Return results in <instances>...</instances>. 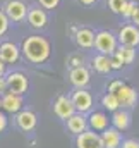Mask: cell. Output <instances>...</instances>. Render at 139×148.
<instances>
[{
    "instance_id": "cell-1",
    "label": "cell",
    "mask_w": 139,
    "mask_h": 148,
    "mask_svg": "<svg viewBox=\"0 0 139 148\" xmlns=\"http://www.w3.org/2000/svg\"><path fill=\"white\" fill-rule=\"evenodd\" d=\"M22 53L33 64H43L50 57V43L43 36H29L22 41Z\"/></svg>"
},
{
    "instance_id": "cell-2",
    "label": "cell",
    "mask_w": 139,
    "mask_h": 148,
    "mask_svg": "<svg viewBox=\"0 0 139 148\" xmlns=\"http://www.w3.org/2000/svg\"><path fill=\"white\" fill-rule=\"evenodd\" d=\"M108 91L113 93L119 100V105L124 107V109H132L136 103H138V91L131 86H127L125 83L115 79L108 84Z\"/></svg>"
},
{
    "instance_id": "cell-3",
    "label": "cell",
    "mask_w": 139,
    "mask_h": 148,
    "mask_svg": "<svg viewBox=\"0 0 139 148\" xmlns=\"http://www.w3.org/2000/svg\"><path fill=\"white\" fill-rule=\"evenodd\" d=\"M95 47L98 48L100 53L112 55L115 52V48L119 47V41H117V38L113 36V33H110V31H100L98 35H95Z\"/></svg>"
},
{
    "instance_id": "cell-4",
    "label": "cell",
    "mask_w": 139,
    "mask_h": 148,
    "mask_svg": "<svg viewBox=\"0 0 139 148\" xmlns=\"http://www.w3.org/2000/svg\"><path fill=\"white\" fill-rule=\"evenodd\" d=\"M7 91L14 95H24L28 91V77L21 73H12L5 77Z\"/></svg>"
},
{
    "instance_id": "cell-5",
    "label": "cell",
    "mask_w": 139,
    "mask_h": 148,
    "mask_svg": "<svg viewBox=\"0 0 139 148\" xmlns=\"http://www.w3.org/2000/svg\"><path fill=\"white\" fill-rule=\"evenodd\" d=\"M76 147L77 148H103L102 136L96 131H82L76 138Z\"/></svg>"
},
{
    "instance_id": "cell-6",
    "label": "cell",
    "mask_w": 139,
    "mask_h": 148,
    "mask_svg": "<svg viewBox=\"0 0 139 148\" xmlns=\"http://www.w3.org/2000/svg\"><path fill=\"white\" fill-rule=\"evenodd\" d=\"M3 12H5V16L9 17V21L12 19V21L19 23V21H22V19L26 17L28 7H26L21 0H9V2L5 3V7H3Z\"/></svg>"
},
{
    "instance_id": "cell-7",
    "label": "cell",
    "mask_w": 139,
    "mask_h": 148,
    "mask_svg": "<svg viewBox=\"0 0 139 148\" xmlns=\"http://www.w3.org/2000/svg\"><path fill=\"white\" fill-rule=\"evenodd\" d=\"M70 102H72V105H74V110L79 112V114L88 112L89 109H91V105H93V98H91V95H89L88 91L81 90V88H79L77 91L72 93Z\"/></svg>"
},
{
    "instance_id": "cell-8",
    "label": "cell",
    "mask_w": 139,
    "mask_h": 148,
    "mask_svg": "<svg viewBox=\"0 0 139 148\" xmlns=\"http://www.w3.org/2000/svg\"><path fill=\"white\" fill-rule=\"evenodd\" d=\"M120 45H127V47H138L139 45V29L138 26L134 24H127V26H122L120 31H119V40Z\"/></svg>"
},
{
    "instance_id": "cell-9",
    "label": "cell",
    "mask_w": 139,
    "mask_h": 148,
    "mask_svg": "<svg viewBox=\"0 0 139 148\" xmlns=\"http://www.w3.org/2000/svg\"><path fill=\"white\" fill-rule=\"evenodd\" d=\"M16 124H17V127L21 131L29 133V131H33L36 127L38 117H36L35 112H31V110H19L17 115H16Z\"/></svg>"
},
{
    "instance_id": "cell-10",
    "label": "cell",
    "mask_w": 139,
    "mask_h": 148,
    "mask_svg": "<svg viewBox=\"0 0 139 148\" xmlns=\"http://www.w3.org/2000/svg\"><path fill=\"white\" fill-rule=\"evenodd\" d=\"M21 50L16 43L12 41H5L0 45V60H3L5 64H16L19 60Z\"/></svg>"
},
{
    "instance_id": "cell-11",
    "label": "cell",
    "mask_w": 139,
    "mask_h": 148,
    "mask_svg": "<svg viewBox=\"0 0 139 148\" xmlns=\"http://www.w3.org/2000/svg\"><path fill=\"white\" fill-rule=\"evenodd\" d=\"M0 107L5 112L17 114L22 109V95H14V93H3L0 98Z\"/></svg>"
},
{
    "instance_id": "cell-12",
    "label": "cell",
    "mask_w": 139,
    "mask_h": 148,
    "mask_svg": "<svg viewBox=\"0 0 139 148\" xmlns=\"http://www.w3.org/2000/svg\"><path fill=\"white\" fill-rule=\"evenodd\" d=\"M53 112H55V115L59 119L67 121L76 110H74V105H72L70 98H67V97H59L55 100V103H53Z\"/></svg>"
},
{
    "instance_id": "cell-13",
    "label": "cell",
    "mask_w": 139,
    "mask_h": 148,
    "mask_svg": "<svg viewBox=\"0 0 139 148\" xmlns=\"http://www.w3.org/2000/svg\"><path fill=\"white\" fill-rule=\"evenodd\" d=\"M102 141H103V148H120L122 138H120V131H117L115 127H106L102 131Z\"/></svg>"
},
{
    "instance_id": "cell-14",
    "label": "cell",
    "mask_w": 139,
    "mask_h": 148,
    "mask_svg": "<svg viewBox=\"0 0 139 148\" xmlns=\"http://www.w3.org/2000/svg\"><path fill=\"white\" fill-rule=\"evenodd\" d=\"M26 16H28V23H29L33 28H36V29H43V28L46 26L48 17H46V12H45L43 9H40V7L29 9Z\"/></svg>"
},
{
    "instance_id": "cell-15",
    "label": "cell",
    "mask_w": 139,
    "mask_h": 148,
    "mask_svg": "<svg viewBox=\"0 0 139 148\" xmlns=\"http://www.w3.org/2000/svg\"><path fill=\"white\" fill-rule=\"evenodd\" d=\"M67 129H69L72 134H79V133L86 131V129H88V121H86V117H84L82 114H79V112H74L69 119H67Z\"/></svg>"
},
{
    "instance_id": "cell-16",
    "label": "cell",
    "mask_w": 139,
    "mask_h": 148,
    "mask_svg": "<svg viewBox=\"0 0 139 148\" xmlns=\"http://www.w3.org/2000/svg\"><path fill=\"white\" fill-rule=\"evenodd\" d=\"M70 77V83L74 84V86H77V88H84L88 83H89V71L86 69V67H82V66H77V67H74L69 74Z\"/></svg>"
},
{
    "instance_id": "cell-17",
    "label": "cell",
    "mask_w": 139,
    "mask_h": 148,
    "mask_svg": "<svg viewBox=\"0 0 139 148\" xmlns=\"http://www.w3.org/2000/svg\"><path fill=\"white\" fill-rule=\"evenodd\" d=\"M88 126L91 127V131H105L106 127H108V117H106V114H103V112H93L88 119Z\"/></svg>"
},
{
    "instance_id": "cell-18",
    "label": "cell",
    "mask_w": 139,
    "mask_h": 148,
    "mask_svg": "<svg viewBox=\"0 0 139 148\" xmlns=\"http://www.w3.org/2000/svg\"><path fill=\"white\" fill-rule=\"evenodd\" d=\"M76 43L81 48H91L95 45V33L89 28H81L76 31Z\"/></svg>"
},
{
    "instance_id": "cell-19",
    "label": "cell",
    "mask_w": 139,
    "mask_h": 148,
    "mask_svg": "<svg viewBox=\"0 0 139 148\" xmlns=\"http://www.w3.org/2000/svg\"><path fill=\"white\" fill-rule=\"evenodd\" d=\"M112 124L117 131H125L131 124V115L125 110H115L112 115Z\"/></svg>"
},
{
    "instance_id": "cell-20",
    "label": "cell",
    "mask_w": 139,
    "mask_h": 148,
    "mask_svg": "<svg viewBox=\"0 0 139 148\" xmlns=\"http://www.w3.org/2000/svg\"><path fill=\"white\" fill-rule=\"evenodd\" d=\"M113 55H117V57L122 60V64L125 66V64H131V62L136 59V50H134V47L120 45V47H117V48H115Z\"/></svg>"
},
{
    "instance_id": "cell-21",
    "label": "cell",
    "mask_w": 139,
    "mask_h": 148,
    "mask_svg": "<svg viewBox=\"0 0 139 148\" xmlns=\"http://www.w3.org/2000/svg\"><path fill=\"white\" fill-rule=\"evenodd\" d=\"M93 67H95V71L100 74H108L112 71V66H110V57L108 55H103V53H100L98 57H95L93 59Z\"/></svg>"
},
{
    "instance_id": "cell-22",
    "label": "cell",
    "mask_w": 139,
    "mask_h": 148,
    "mask_svg": "<svg viewBox=\"0 0 139 148\" xmlns=\"http://www.w3.org/2000/svg\"><path fill=\"white\" fill-rule=\"evenodd\" d=\"M102 105H103L108 112H115V110H119V109H120L117 97H115L113 93H110V91H108L106 95H103V98H102Z\"/></svg>"
},
{
    "instance_id": "cell-23",
    "label": "cell",
    "mask_w": 139,
    "mask_h": 148,
    "mask_svg": "<svg viewBox=\"0 0 139 148\" xmlns=\"http://www.w3.org/2000/svg\"><path fill=\"white\" fill-rule=\"evenodd\" d=\"M125 2H127V0H108V5H110V9H112L115 14H120L122 9H124V5H125Z\"/></svg>"
},
{
    "instance_id": "cell-24",
    "label": "cell",
    "mask_w": 139,
    "mask_h": 148,
    "mask_svg": "<svg viewBox=\"0 0 139 148\" xmlns=\"http://www.w3.org/2000/svg\"><path fill=\"white\" fill-rule=\"evenodd\" d=\"M9 29V17L5 16V12L0 10V36H3Z\"/></svg>"
},
{
    "instance_id": "cell-25",
    "label": "cell",
    "mask_w": 139,
    "mask_h": 148,
    "mask_svg": "<svg viewBox=\"0 0 139 148\" xmlns=\"http://www.w3.org/2000/svg\"><path fill=\"white\" fill-rule=\"evenodd\" d=\"M134 9H136V3L134 2H125V5H124V9H122V16L124 17H131L132 16V12H134Z\"/></svg>"
},
{
    "instance_id": "cell-26",
    "label": "cell",
    "mask_w": 139,
    "mask_h": 148,
    "mask_svg": "<svg viewBox=\"0 0 139 148\" xmlns=\"http://www.w3.org/2000/svg\"><path fill=\"white\" fill-rule=\"evenodd\" d=\"M38 2H40V5L45 7V9H55L60 0H38Z\"/></svg>"
},
{
    "instance_id": "cell-27",
    "label": "cell",
    "mask_w": 139,
    "mask_h": 148,
    "mask_svg": "<svg viewBox=\"0 0 139 148\" xmlns=\"http://www.w3.org/2000/svg\"><path fill=\"white\" fill-rule=\"evenodd\" d=\"M120 145H122V148H139V141H136V140H125Z\"/></svg>"
},
{
    "instance_id": "cell-28",
    "label": "cell",
    "mask_w": 139,
    "mask_h": 148,
    "mask_svg": "<svg viewBox=\"0 0 139 148\" xmlns=\"http://www.w3.org/2000/svg\"><path fill=\"white\" fill-rule=\"evenodd\" d=\"M5 127H7V117L3 112H0V133L5 131Z\"/></svg>"
},
{
    "instance_id": "cell-29",
    "label": "cell",
    "mask_w": 139,
    "mask_h": 148,
    "mask_svg": "<svg viewBox=\"0 0 139 148\" xmlns=\"http://www.w3.org/2000/svg\"><path fill=\"white\" fill-rule=\"evenodd\" d=\"M131 19H132V23H134V24L139 28V7H136V9H134V12H132Z\"/></svg>"
},
{
    "instance_id": "cell-30",
    "label": "cell",
    "mask_w": 139,
    "mask_h": 148,
    "mask_svg": "<svg viewBox=\"0 0 139 148\" xmlns=\"http://www.w3.org/2000/svg\"><path fill=\"white\" fill-rule=\"evenodd\" d=\"M81 62H82V59H81L79 55H72V57H70V64H72L74 67H77Z\"/></svg>"
},
{
    "instance_id": "cell-31",
    "label": "cell",
    "mask_w": 139,
    "mask_h": 148,
    "mask_svg": "<svg viewBox=\"0 0 139 148\" xmlns=\"http://www.w3.org/2000/svg\"><path fill=\"white\" fill-rule=\"evenodd\" d=\"M7 91V83H5V77L0 76V93H5Z\"/></svg>"
},
{
    "instance_id": "cell-32",
    "label": "cell",
    "mask_w": 139,
    "mask_h": 148,
    "mask_svg": "<svg viewBox=\"0 0 139 148\" xmlns=\"http://www.w3.org/2000/svg\"><path fill=\"white\" fill-rule=\"evenodd\" d=\"M82 5H93V3H96V0H79Z\"/></svg>"
},
{
    "instance_id": "cell-33",
    "label": "cell",
    "mask_w": 139,
    "mask_h": 148,
    "mask_svg": "<svg viewBox=\"0 0 139 148\" xmlns=\"http://www.w3.org/2000/svg\"><path fill=\"white\" fill-rule=\"evenodd\" d=\"M3 74H5V62L0 60V76H3Z\"/></svg>"
}]
</instances>
